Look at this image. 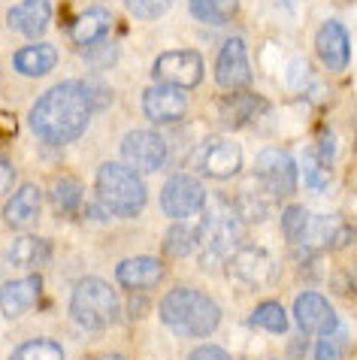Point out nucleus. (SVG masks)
I'll return each instance as SVG.
<instances>
[{"label":"nucleus","instance_id":"f257e3e1","mask_svg":"<svg viewBox=\"0 0 357 360\" xmlns=\"http://www.w3.org/2000/svg\"><path fill=\"white\" fill-rule=\"evenodd\" d=\"M94 112L91 94L85 82H61L48 88L31 109V131L43 143H73L76 136L85 134L88 118Z\"/></svg>","mask_w":357,"mask_h":360},{"label":"nucleus","instance_id":"f03ea898","mask_svg":"<svg viewBox=\"0 0 357 360\" xmlns=\"http://www.w3.org/2000/svg\"><path fill=\"white\" fill-rule=\"evenodd\" d=\"M197 230H200V252L206 266L227 264L245 243V218L221 197L212 200Z\"/></svg>","mask_w":357,"mask_h":360},{"label":"nucleus","instance_id":"7ed1b4c3","mask_svg":"<svg viewBox=\"0 0 357 360\" xmlns=\"http://www.w3.org/2000/svg\"><path fill=\"white\" fill-rule=\"evenodd\" d=\"M161 321L178 336H209L218 330L221 309L194 288H176L161 300Z\"/></svg>","mask_w":357,"mask_h":360},{"label":"nucleus","instance_id":"20e7f679","mask_svg":"<svg viewBox=\"0 0 357 360\" xmlns=\"http://www.w3.org/2000/svg\"><path fill=\"white\" fill-rule=\"evenodd\" d=\"M97 197L112 215L136 218L145 209V185L127 164H103L97 169Z\"/></svg>","mask_w":357,"mask_h":360},{"label":"nucleus","instance_id":"39448f33","mask_svg":"<svg viewBox=\"0 0 357 360\" xmlns=\"http://www.w3.org/2000/svg\"><path fill=\"white\" fill-rule=\"evenodd\" d=\"M70 315L73 321L88 330V333H100L118 318V297L103 278H82L73 288L70 297Z\"/></svg>","mask_w":357,"mask_h":360},{"label":"nucleus","instance_id":"423d86ee","mask_svg":"<svg viewBox=\"0 0 357 360\" xmlns=\"http://www.w3.org/2000/svg\"><path fill=\"white\" fill-rule=\"evenodd\" d=\"M254 179L273 200H285L297 191V161L282 148H264L254 161Z\"/></svg>","mask_w":357,"mask_h":360},{"label":"nucleus","instance_id":"0eeeda50","mask_svg":"<svg viewBox=\"0 0 357 360\" xmlns=\"http://www.w3.org/2000/svg\"><path fill=\"white\" fill-rule=\"evenodd\" d=\"M351 243V227L342 215H309L303 224V233L297 245L306 252H333Z\"/></svg>","mask_w":357,"mask_h":360},{"label":"nucleus","instance_id":"6e6552de","mask_svg":"<svg viewBox=\"0 0 357 360\" xmlns=\"http://www.w3.org/2000/svg\"><path fill=\"white\" fill-rule=\"evenodd\" d=\"M215 79L224 91H245L252 85V64H249V49L245 39L231 37L224 39V46L218 49V61H215Z\"/></svg>","mask_w":357,"mask_h":360},{"label":"nucleus","instance_id":"1a4fd4ad","mask_svg":"<svg viewBox=\"0 0 357 360\" xmlns=\"http://www.w3.org/2000/svg\"><path fill=\"white\" fill-rule=\"evenodd\" d=\"M155 79L164 85L176 88H197L203 82V58L191 49H176V52H164L155 61Z\"/></svg>","mask_w":357,"mask_h":360},{"label":"nucleus","instance_id":"9d476101","mask_svg":"<svg viewBox=\"0 0 357 360\" xmlns=\"http://www.w3.org/2000/svg\"><path fill=\"white\" fill-rule=\"evenodd\" d=\"M122 158L136 173H157L167 164V139L155 131H134L124 136Z\"/></svg>","mask_w":357,"mask_h":360},{"label":"nucleus","instance_id":"9b49d317","mask_svg":"<svg viewBox=\"0 0 357 360\" xmlns=\"http://www.w3.org/2000/svg\"><path fill=\"white\" fill-rule=\"evenodd\" d=\"M203 203H206L203 185L197 182L194 176H185V173L173 176L170 182L164 185V191H161V209L170 218H176V221L197 215L203 209Z\"/></svg>","mask_w":357,"mask_h":360},{"label":"nucleus","instance_id":"f8f14e48","mask_svg":"<svg viewBox=\"0 0 357 360\" xmlns=\"http://www.w3.org/2000/svg\"><path fill=\"white\" fill-rule=\"evenodd\" d=\"M227 273L245 288H264L275 278V261L266 248H257V245L245 248L242 245L240 252L227 261Z\"/></svg>","mask_w":357,"mask_h":360},{"label":"nucleus","instance_id":"ddd939ff","mask_svg":"<svg viewBox=\"0 0 357 360\" xmlns=\"http://www.w3.org/2000/svg\"><path fill=\"white\" fill-rule=\"evenodd\" d=\"M294 318L306 336H333L339 330L333 306L315 291H303L294 300Z\"/></svg>","mask_w":357,"mask_h":360},{"label":"nucleus","instance_id":"4468645a","mask_svg":"<svg viewBox=\"0 0 357 360\" xmlns=\"http://www.w3.org/2000/svg\"><path fill=\"white\" fill-rule=\"evenodd\" d=\"M197 169L209 179H231L242 169V148L233 139H209L197 152Z\"/></svg>","mask_w":357,"mask_h":360},{"label":"nucleus","instance_id":"2eb2a0df","mask_svg":"<svg viewBox=\"0 0 357 360\" xmlns=\"http://www.w3.org/2000/svg\"><path fill=\"white\" fill-rule=\"evenodd\" d=\"M315 52H318L321 64L327 70H333V73H342L345 67L351 61V37H349V27L342 22H324L318 27V34H315Z\"/></svg>","mask_w":357,"mask_h":360},{"label":"nucleus","instance_id":"dca6fc26","mask_svg":"<svg viewBox=\"0 0 357 360\" xmlns=\"http://www.w3.org/2000/svg\"><path fill=\"white\" fill-rule=\"evenodd\" d=\"M143 112L155 124H176L188 112V97L176 85H155L143 94Z\"/></svg>","mask_w":357,"mask_h":360},{"label":"nucleus","instance_id":"f3484780","mask_svg":"<svg viewBox=\"0 0 357 360\" xmlns=\"http://www.w3.org/2000/svg\"><path fill=\"white\" fill-rule=\"evenodd\" d=\"M39 294H43V282L39 276H27V278H15L0 288V312L6 318H18L25 315L31 306H37Z\"/></svg>","mask_w":357,"mask_h":360},{"label":"nucleus","instance_id":"a211bd4d","mask_svg":"<svg viewBox=\"0 0 357 360\" xmlns=\"http://www.w3.org/2000/svg\"><path fill=\"white\" fill-rule=\"evenodd\" d=\"M48 22H52V6L48 0H22L18 6L9 9V27L25 37H43Z\"/></svg>","mask_w":357,"mask_h":360},{"label":"nucleus","instance_id":"6ab92c4d","mask_svg":"<svg viewBox=\"0 0 357 360\" xmlns=\"http://www.w3.org/2000/svg\"><path fill=\"white\" fill-rule=\"evenodd\" d=\"M115 276L127 291H148L164 278V264L157 257H131V261L118 264Z\"/></svg>","mask_w":357,"mask_h":360},{"label":"nucleus","instance_id":"aec40b11","mask_svg":"<svg viewBox=\"0 0 357 360\" xmlns=\"http://www.w3.org/2000/svg\"><path fill=\"white\" fill-rule=\"evenodd\" d=\"M39 218V188L37 185H22L18 191L6 200L4 206V221L13 230L31 227Z\"/></svg>","mask_w":357,"mask_h":360},{"label":"nucleus","instance_id":"412c9836","mask_svg":"<svg viewBox=\"0 0 357 360\" xmlns=\"http://www.w3.org/2000/svg\"><path fill=\"white\" fill-rule=\"evenodd\" d=\"M109 27H112V13H106L100 6H91L76 15V22L70 25V39L76 46L100 43V39H106Z\"/></svg>","mask_w":357,"mask_h":360},{"label":"nucleus","instance_id":"4be33fe9","mask_svg":"<svg viewBox=\"0 0 357 360\" xmlns=\"http://www.w3.org/2000/svg\"><path fill=\"white\" fill-rule=\"evenodd\" d=\"M55 64H58V49L48 46V43L25 46V49H18V52L13 55V67L22 76H31V79L52 73Z\"/></svg>","mask_w":357,"mask_h":360},{"label":"nucleus","instance_id":"5701e85b","mask_svg":"<svg viewBox=\"0 0 357 360\" xmlns=\"http://www.w3.org/2000/svg\"><path fill=\"white\" fill-rule=\"evenodd\" d=\"M52 255V245L39 236H22L15 239V245L9 248V264L13 266H22V269H37L48 261Z\"/></svg>","mask_w":357,"mask_h":360},{"label":"nucleus","instance_id":"b1692460","mask_svg":"<svg viewBox=\"0 0 357 360\" xmlns=\"http://www.w3.org/2000/svg\"><path fill=\"white\" fill-rule=\"evenodd\" d=\"M264 109H266V103H264L261 97L245 94V91H236V94L221 106V122H227L231 127H242V124H249L254 115H261Z\"/></svg>","mask_w":357,"mask_h":360},{"label":"nucleus","instance_id":"393cba45","mask_svg":"<svg viewBox=\"0 0 357 360\" xmlns=\"http://www.w3.org/2000/svg\"><path fill=\"white\" fill-rule=\"evenodd\" d=\"M240 13V0H191V15L203 25H224Z\"/></svg>","mask_w":357,"mask_h":360},{"label":"nucleus","instance_id":"a878e982","mask_svg":"<svg viewBox=\"0 0 357 360\" xmlns=\"http://www.w3.org/2000/svg\"><path fill=\"white\" fill-rule=\"evenodd\" d=\"M200 248V230L197 227H188V224H173L167 230V239H164V252L170 257H188Z\"/></svg>","mask_w":357,"mask_h":360},{"label":"nucleus","instance_id":"bb28decb","mask_svg":"<svg viewBox=\"0 0 357 360\" xmlns=\"http://www.w3.org/2000/svg\"><path fill=\"white\" fill-rule=\"evenodd\" d=\"M52 203H55L58 212L76 215L79 206H82V185H79L76 179H70V176L55 179V185H52Z\"/></svg>","mask_w":357,"mask_h":360},{"label":"nucleus","instance_id":"cd10ccee","mask_svg":"<svg viewBox=\"0 0 357 360\" xmlns=\"http://www.w3.org/2000/svg\"><path fill=\"white\" fill-rule=\"evenodd\" d=\"M249 324L257 330H266V333H285L287 330V315L279 303H261L249 315Z\"/></svg>","mask_w":357,"mask_h":360},{"label":"nucleus","instance_id":"c85d7f7f","mask_svg":"<svg viewBox=\"0 0 357 360\" xmlns=\"http://www.w3.org/2000/svg\"><path fill=\"white\" fill-rule=\"evenodd\" d=\"M9 360H64V348L52 339H34V342L18 345Z\"/></svg>","mask_w":357,"mask_h":360},{"label":"nucleus","instance_id":"c756f323","mask_svg":"<svg viewBox=\"0 0 357 360\" xmlns=\"http://www.w3.org/2000/svg\"><path fill=\"white\" fill-rule=\"evenodd\" d=\"M327 169H330V167L321 164L318 152H315V148H309V152H306V158H303V173H306V185H309L312 191H327V182H330Z\"/></svg>","mask_w":357,"mask_h":360},{"label":"nucleus","instance_id":"7c9ffc66","mask_svg":"<svg viewBox=\"0 0 357 360\" xmlns=\"http://www.w3.org/2000/svg\"><path fill=\"white\" fill-rule=\"evenodd\" d=\"M118 58V49L109 43V39H100V43L85 46V61L91 67H112Z\"/></svg>","mask_w":357,"mask_h":360},{"label":"nucleus","instance_id":"2f4dec72","mask_svg":"<svg viewBox=\"0 0 357 360\" xmlns=\"http://www.w3.org/2000/svg\"><path fill=\"white\" fill-rule=\"evenodd\" d=\"M306 218H309V212H306L303 206H287V209H285V215H282V230H285L287 243L297 245V239H300V233H303Z\"/></svg>","mask_w":357,"mask_h":360},{"label":"nucleus","instance_id":"473e14b6","mask_svg":"<svg viewBox=\"0 0 357 360\" xmlns=\"http://www.w3.org/2000/svg\"><path fill=\"white\" fill-rule=\"evenodd\" d=\"M173 0H124V6L131 9L136 18H161L170 9Z\"/></svg>","mask_w":357,"mask_h":360},{"label":"nucleus","instance_id":"72a5a7b5","mask_svg":"<svg viewBox=\"0 0 357 360\" xmlns=\"http://www.w3.org/2000/svg\"><path fill=\"white\" fill-rule=\"evenodd\" d=\"M312 354L315 360H342V345L333 336H318V345H315Z\"/></svg>","mask_w":357,"mask_h":360},{"label":"nucleus","instance_id":"f704fd0d","mask_svg":"<svg viewBox=\"0 0 357 360\" xmlns=\"http://www.w3.org/2000/svg\"><path fill=\"white\" fill-rule=\"evenodd\" d=\"M315 152H318V158H321V164H324V167H333V164H336V136H333L330 131H324Z\"/></svg>","mask_w":357,"mask_h":360},{"label":"nucleus","instance_id":"c9c22d12","mask_svg":"<svg viewBox=\"0 0 357 360\" xmlns=\"http://www.w3.org/2000/svg\"><path fill=\"white\" fill-rule=\"evenodd\" d=\"M309 67H306V61H291V70H287V82H291V88H300L303 82H309ZM303 91V88H300Z\"/></svg>","mask_w":357,"mask_h":360},{"label":"nucleus","instance_id":"e433bc0d","mask_svg":"<svg viewBox=\"0 0 357 360\" xmlns=\"http://www.w3.org/2000/svg\"><path fill=\"white\" fill-rule=\"evenodd\" d=\"M188 360H231V354H227L224 348H218V345H200L197 352H191Z\"/></svg>","mask_w":357,"mask_h":360},{"label":"nucleus","instance_id":"4c0bfd02","mask_svg":"<svg viewBox=\"0 0 357 360\" xmlns=\"http://www.w3.org/2000/svg\"><path fill=\"white\" fill-rule=\"evenodd\" d=\"M13 136H15V118L0 112V143H9Z\"/></svg>","mask_w":357,"mask_h":360},{"label":"nucleus","instance_id":"58836bf2","mask_svg":"<svg viewBox=\"0 0 357 360\" xmlns=\"http://www.w3.org/2000/svg\"><path fill=\"white\" fill-rule=\"evenodd\" d=\"M13 176H15V173H13V164H9L6 158H0V194H4L6 188L13 185Z\"/></svg>","mask_w":357,"mask_h":360},{"label":"nucleus","instance_id":"ea45409f","mask_svg":"<svg viewBox=\"0 0 357 360\" xmlns=\"http://www.w3.org/2000/svg\"><path fill=\"white\" fill-rule=\"evenodd\" d=\"M94 360H127V357H122V354H100V357H94Z\"/></svg>","mask_w":357,"mask_h":360},{"label":"nucleus","instance_id":"a19ab883","mask_svg":"<svg viewBox=\"0 0 357 360\" xmlns=\"http://www.w3.org/2000/svg\"><path fill=\"white\" fill-rule=\"evenodd\" d=\"M282 4H285L287 9H294V0H282Z\"/></svg>","mask_w":357,"mask_h":360}]
</instances>
